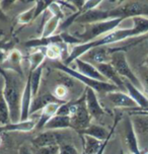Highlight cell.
Returning a JSON list of instances; mask_svg holds the SVG:
<instances>
[{
	"instance_id": "1",
	"label": "cell",
	"mask_w": 148,
	"mask_h": 154,
	"mask_svg": "<svg viewBox=\"0 0 148 154\" xmlns=\"http://www.w3.org/2000/svg\"><path fill=\"white\" fill-rule=\"evenodd\" d=\"M0 74L4 78L3 95L10 112L11 124L20 122L21 100L26 88L27 77L14 70L0 67Z\"/></svg>"
},
{
	"instance_id": "2",
	"label": "cell",
	"mask_w": 148,
	"mask_h": 154,
	"mask_svg": "<svg viewBox=\"0 0 148 154\" xmlns=\"http://www.w3.org/2000/svg\"><path fill=\"white\" fill-rule=\"evenodd\" d=\"M109 19L112 18H132L147 17L148 18V2L147 1H126L116 8L109 11Z\"/></svg>"
},
{
	"instance_id": "3",
	"label": "cell",
	"mask_w": 148,
	"mask_h": 154,
	"mask_svg": "<svg viewBox=\"0 0 148 154\" xmlns=\"http://www.w3.org/2000/svg\"><path fill=\"white\" fill-rule=\"evenodd\" d=\"M123 20H124L123 18H112L105 21H100V23L87 24L83 34L79 35L76 38H79L82 43L94 41L97 38H100L103 37V35L109 34L111 32L115 31V29H117Z\"/></svg>"
},
{
	"instance_id": "4",
	"label": "cell",
	"mask_w": 148,
	"mask_h": 154,
	"mask_svg": "<svg viewBox=\"0 0 148 154\" xmlns=\"http://www.w3.org/2000/svg\"><path fill=\"white\" fill-rule=\"evenodd\" d=\"M55 67L57 69L61 70L62 72L68 74L69 76H71L72 78L76 79V80H79L82 83H84L86 85V87H89V88L94 89L95 92L98 93H109L112 91H116L119 88L116 86V85L109 83V82H103V81H97L94 80V79H91L89 77H86L84 75H82L81 73H79L78 71H76L73 68H70L69 66L64 65L63 63H59L57 62L55 64Z\"/></svg>"
},
{
	"instance_id": "5",
	"label": "cell",
	"mask_w": 148,
	"mask_h": 154,
	"mask_svg": "<svg viewBox=\"0 0 148 154\" xmlns=\"http://www.w3.org/2000/svg\"><path fill=\"white\" fill-rule=\"evenodd\" d=\"M111 63L114 66V68L116 69L120 76L125 80H128L131 82L134 86H136L137 88L141 91L144 90V86L140 81V79L136 76V74L134 73V71L131 69L130 65L127 61V57L124 51L122 50H116L112 54L111 58Z\"/></svg>"
},
{
	"instance_id": "6",
	"label": "cell",
	"mask_w": 148,
	"mask_h": 154,
	"mask_svg": "<svg viewBox=\"0 0 148 154\" xmlns=\"http://www.w3.org/2000/svg\"><path fill=\"white\" fill-rule=\"evenodd\" d=\"M71 126L73 129L82 132L91 124V118L87 111L85 97L78 100L77 103H72L71 111Z\"/></svg>"
},
{
	"instance_id": "7",
	"label": "cell",
	"mask_w": 148,
	"mask_h": 154,
	"mask_svg": "<svg viewBox=\"0 0 148 154\" xmlns=\"http://www.w3.org/2000/svg\"><path fill=\"white\" fill-rule=\"evenodd\" d=\"M115 51H116L115 49L108 48V46L97 47V48H94L87 52L85 55H83L81 57V59L88 63H91L94 65L109 63L111 62L112 54Z\"/></svg>"
},
{
	"instance_id": "8",
	"label": "cell",
	"mask_w": 148,
	"mask_h": 154,
	"mask_svg": "<svg viewBox=\"0 0 148 154\" xmlns=\"http://www.w3.org/2000/svg\"><path fill=\"white\" fill-rule=\"evenodd\" d=\"M84 97H85L87 111L89 112V116H90V118H91V120L100 121L103 119V117L105 116V109H103L100 100H98L97 92H95L94 89L89 88V87H86Z\"/></svg>"
},
{
	"instance_id": "9",
	"label": "cell",
	"mask_w": 148,
	"mask_h": 154,
	"mask_svg": "<svg viewBox=\"0 0 148 154\" xmlns=\"http://www.w3.org/2000/svg\"><path fill=\"white\" fill-rule=\"evenodd\" d=\"M64 140V135L58 131H46L38 135L32 140V145L37 147L38 149L45 148L54 145L62 144V141Z\"/></svg>"
},
{
	"instance_id": "10",
	"label": "cell",
	"mask_w": 148,
	"mask_h": 154,
	"mask_svg": "<svg viewBox=\"0 0 148 154\" xmlns=\"http://www.w3.org/2000/svg\"><path fill=\"white\" fill-rule=\"evenodd\" d=\"M106 98L109 100L115 108H121V109H139L138 104L134 101L131 96L128 93H125L123 91H112L106 93Z\"/></svg>"
},
{
	"instance_id": "11",
	"label": "cell",
	"mask_w": 148,
	"mask_h": 154,
	"mask_svg": "<svg viewBox=\"0 0 148 154\" xmlns=\"http://www.w3.org/2000/svg\"><path fill=\"white\" fill-rule=\"evenodd\" d=\"M97 68L98 71L101 73L109 83L116 85L119 89H124L125 87V79H123L121 76L118 74L116 69L111 63H103V64H97L94 65Z\"/></svg>"
},
{
	"instance_id": "12",
	"label": "cell",
	"mask_w": 148,
	"mask_h": 154,
	"mask_svg": "<svg viewBox=\"0 0 148 154\" xmlns=\"http://www.w3.org/2000/svg\"><path fill=\"white\" fill-rule=\"evenodd\" d=\"M109 10H106V9H103V8L98 7V8H95V9L89 10V11L80 13V14L78 15V17L76 18L75 23L91 24V23L108 20V19H109Z\"/></svg>"
},
{
	"instance_id": "13",
	"label": "cell",
	"mask_w": 148,
	"mask_h": 154,
	"mask_svg": "<svg viewBox=\"0 0 148 154\" xmlns=\"http://www.w3.org/2000/svg\"><path fill=\"white\" fill-rule=\"evenodd\" d=\"M73 63H75L76 66V71H78L79 73H81L82 75L89 77L91 79H94V80L97 81H103V82H109L106 79L101 75V73L98 71V69L94 64L91 63H88L84 60H82L81 58H78L76 59Z\"/></svg>"
},
{
	"instance_id": "14",
	"label": "cell",
	"mask_w": 148,
	"mask_h": 154,
	"mask_svg": "<svg viewBox=\"0 0 148 154\" xmlns=\"http://www.w3.org/2000/svg\"><path fill=\"white\" fill-rule=\"evenodd\" d=\"M125 138L126 143L129 148L130 153L133 154H142L140 147H139V140L136 135V132L134 130L132 120L127 119L126 121V130H125Z\"/></svg>"
},
{
	"instance_id": "15",
	"label": "cell",
	"mask_w": 148,
	"mask_h": 154,
	"mask_svg": "<svg viewBox=\"0 0 148 154\" xmlns=\"http://www.w3.org/2000/svg\"><path fill=\"white\" fill-rule=\"evenodd\" d=\"M58 100L54 96V94H50V93H45V94L37 95L32 98V104H31V109H29V118L31 116L35 115L38 112H42L49 103H58Z\"/></svg>"
},
{
	"instance_id": "16",
	"label": "cell",
	"mask_w": 148,
	"mask_h": 154,
	"mask_svg": "<svg viewBox=\"0 0 148 154\" xmlns=\"http://www.w3.org/2000/svg\"><path fill=\"white\" fill-rule=\"evenodd\" d=\"M132 124L137 137L141 138L140 141L148 140V116L145 115H133Z\"/></svg>"
},
{
	"instance_id": "17",
	"label": "cell",
	"mask_w": 148,
	"mask_h": 154,
	"mask_svg": "<svg viewBox=\"0 0 148 154\" xmlns=\"http://www.w3.org/2000/svg\"><path fill=\"white\" fill-rule=\"evenodd\" d=\"M32 93L31 88V81L27 76V81L24 92L23 95V100H21V112H20V122H26L29 120V109H31V104L32 101Z\"/></svg>"
},
{
	"instance_id": "18",
	"label": "cell",
	"mask_w": 148,
	"mask_h": 154,
	"mask_svg": "<svg viewBox=\"0 0 148 154\" xmlns=\"http://www.w3.org/2000/svg\"><path fill=\"white\" fill-rule=\"evenodd\" d=\"M125 87L128 91V94L131 96V98L138 104L139 109H148V97L144 94L143 91L139 90L136 86H134L128 80H125Z\"/></svg>"
},
{
	"instance_id": "19",
	"label": "cell",
	"mask_w": 148,
	"mask_h": 154,
	"mask_svg": "<svg viewBox=\"0 0 148 154\" xmlns=\"http://www.w3.org/2000/svg\"><path fill=\"white\" fill-rule=\"evenodd\" d=\"M63 103L62 101H58V103H49L45 109L41 112V115L39 117V121L37 123V127L38 129H41V128H44L45 125L47 124L49 121H50L52 118L55 117L57 115V112L60 108Z\"/></svg>"
},
{
	"instance_id": "20",
	"label": "cell",
	"mask_w": 148,
	"mask_h": 154,
	"mask_svg": "<svg viewBox=\"0 0 148 154\" xmlns=\"http://www.w3.org/2000/svg\"><path fill=\"white\" fill-rule=\"evenodd\" d=\"M69 128H72V126H71V118L58 115H56L55 117L52 118L45 125V127H44V129H46L47 131L64 130V129Z\"/></svg>"
},
{
	"instance_id": "21",
	"label": "cell",
	"mask_w": 148,
	"mask_h": 154,
	"mask_svg": "<svg viewBox=\"0 0 148 154\" xmlns=\"http://www.w3.org/2000/svg\"><path fill=\"white\" fill-rule=\"evenodd\" d=\"M37 121L29 119L26 122H20L16 124H8L5 126H0V132H29L37 127Z\"/></svg>"
},
{
	"instance_id": "22",
	"label": "cell",
	"mask_w": 148,
	"mask_h": 154,
	"mask_svg": "<svg viewBox=\"0 0 148 154\" xmlns=\"http://www.w3.org/2000/svg\"><path fill=\"white\" fill-rule=\"evenodd\" d=\"M23 60V54H21V52L18 50V49L13 48L12 50H10L8 52L7 61H6V63L8 64V67L6 69H11L20 74H23V68H21Z\"/></svg>"
},
{
	"instance_id": "23",
	"label": "cell",
	"mask_w": 148,
	"mask_h": 154,
	"mask_svg": "<svg viewBox=\"0 0 148 154\" xmlns=\"http://www.w3.org/2000/svg\"><path fill=\"white\" fill-rule=\"evenodd\" d=\"M82 135H87V136L94 137V138L100 140V141H105L108 139L109 132L106 131L105 127L98 124H90L85 130L81 132Z\"/></svg>"
},
{
	"instance_id": "24",
	"label": "cell",
	"mask_w": 148,
	"mask_h": 154,
	"mask_svg": "<svg viewBox=\"0 0 148 154\" xmlns=\"http://www.w3.org/2000/svg\"><path fill=\"white\" fill-rule=\"evenodd\" d=\"M53 44H63V40L61 35H53V37L50 38H35V40H31L29 41L26 46L29 47V48H47L50 45H53Z\"/></svg>"
},
{
	"instance_id": "25",
	"label": "cell",
	"mask_w": 148,
	"mask_h": 154,
	"mask_svg": "<svg viewBox=\"0 0 148 154\" xmlns=\"http://www.w3.org/2000/svg\"><path fill=\"white\" fill-rule=\"evenodd\" d=\"M103 144V141H100L87 135H83V152L85 154H97Z\"/></svg>"
},
{
	"instance_id": "26",
	"label": "cell",
	"mask_w": 148,
	"mask_h": 154,
	"mask_svg": "<svg viewBox=\"0 0 148 154\" xmlns=\"http://www.w3.org/2000/svg\"><path fill=\"white\" fill-rule=\"evenodd\" d=\"M62 19L59 16H55L53 15L52 17L49 19L47 23H45V26L43 27V32L40 38H50L55 35V32L59 29L60 23H61Z\"/></svg>"
},
{
	"instance_id": "27",
	"label": "cell",
	"mask_w": 148,
	"mask_h": 154,
	"mask_svg": "<svg viewBox=\"0 0 148 154\" xmlns=\"http://www.w3.org/2000/svg\"><path fill=\"white\" fill-rule=\"evenodd\" d=\"M42 75H43V66H41L40 68H38L37 70L29 72V81H31V88L32 96H37L39 93L40 86H41V80H42Z\"/></svg>"
},
{
	"instance_id": "28",
	"label": "cell",
	"mask_w": 148,
	"mask_h": 154,
	"mask_svg": "<svg viewBox=\"0 0 148 154\" xmlns=\"http://www.w3.org/2000/svg\"><path fill=\"white\" fill-rule=\"evenodd\" d=\"M45 59H46L45 51H42V50H38L29 55V72H32V71L37 70L38 68H40L41 66H43V63L45 61Z\"/></svg>"
},
{
	"instance_id": "29",
	"label": "cell",
	"mask_w": 148,
	"mask_h": 154,
	"mask_svg": "<svg viewBox=\"0 0 148 154\" xmlns=\"http://www.w3.org/2000/svg\"><path fill=\"white\" fill-rule=\"evenodd\" d=\"M10 123L11 121H10L9 108H8V104L4 98L3 92L0 91V126H5Z\"/></svg>"
},
{
	"instance_id": "30",
	"label": "cell",
	"mask_w": 148,
	"mask_h": 154,
	"mask_svg": "<svg viewBox=\"0 0 148 154\" xmlns=\"http://www.w3.org/2000/svg\"><path fill=\"white\" fill-rule=\"evenodd\" d=\"M35 2L32 7H29L26 10L20 12L17 15V21L21 24H27L32 23L35 19Z\"/></svg>"
},
{
	"instance_id": "31",
	"label": "cell",
	"mask_w": 148,
	"mask_h": 154,
	"mask_svg": "<svg viewBox=\"0 0 148 154\" xmlns=\"http://www.w3.org/2000/svg\"><path fill=\"white\" fill-rule=\"evenodd\" d=\"M45 54L46 57L51 60H57L62 56L63 52L62 48L59 46V44H53L50 45L47 48H45Z\"/></svg>"
},
{
	"instance_id": "32",
	"label": "cell",
	"mask_w": 148,
	"mask_h": 154,
	"mask_svg": "<svg viewBox=\"0 0 148 154\" xmlns=\"http://www.w3.org/2000/svg\"><path fill=\"white\" fill-rule=\"evenodd\" d=\"M68 95V87L64 84H59L54 89V96L60 101L65 100Z\"/></svg>"
},
{
	"instance_id": "33",
	"label": "cell",
	"mask_w": 148,
	"mask_h": 154,
	"mask_svg": "<svg viewBox=\"0 0 148 154\" xmlns=\"http://www.w3.org/2000/svg\"><path fill=\"white\" fill-rule=\"evenodd\" d=\"M59 154H81L74 145L69 143H62L59 145Z\"/></svg>"
},
{
	"instance_id": "34",
	"label": "cell",
	"mask_w": 148,
	"mask_h": 154,
	"mask_svg": "<svg viewBox=\"0 0 148 154\" xmlns=\"http://www.w3.org/2000/svg\"><path fill=\"white\" fill-rule=\"evenodd\" d=\"M71 111H72V103H63L57 112L58 116H64V117H71Z\"/></svg>"
},
{
	"instance_id": "35",
	"label": "cell",
	"mask_w": 148,
	"mask_h": 154,
	"mask_svg": "<svg viewBox=\"0 0 148 154\" xmlns=\"http://www.w3.org/2000/svg\"><path fill=\"white\" fill-rule=\"evenodd\" d=\"M103 3V1H85L84 3V6L82 8L81 13L89 11V10L95 9V8H98Z\"/></svg>"
},
{
	"instance_id": "36",
	"label": "cell",
	"mask_w": 148,
	"mask_h": 154,
	"mask_svg": "<svg viewBox=\"0 0 148 154\" xmlns=\"http://www.w3.org/2000/svg\"><path fill=\"white\" fill-rule=\"evenodd\" d=\"M119 121H120V118H117V119H116V122H115V124H114V126H113V127H112L111 131H109V137H108V139H106V141H103V146H101L100 150V152H98L97 154H103V152H105V149H106V145L109 144V139H111V137L113 136V134H114V132H115V129H116L117 125H118V123H119Z\"/></svg>"
},
{
	"instance_id": "37",
	"label": "cell",
	"mask_w": 148,
	"mask_h": 154,
	"mask_svg": "<svg viewBox=\"0 0 148 154\" xmlns=\"http://www.w3.org/2000/svg\"><path fill=\"white\" fill-rule=\"evenodd\" d=\"M7 56L8 52L6 50H3V49H0V67L7 61Z\"/></svg>"
},
{
	"instance_id": "38",
	"label": "cell",
	"mask_w": 148,
	"mask_h": 154,
	"mask_svg": "<svg viewBox=\"0 0 148 154\" xmlns=\"http://www.w3.org/2000/svg\"><path fill=\"white\" fill-rule=\"evenodd\" d=\"M12 46L13 44L11 42H3V41H0V49H3L9 52L10 50H12Z\"/></svg>"
},
{
	"instance_id": "39",
	"label": "cell",
	"mask_w": 148,
	"mask_h": 154,
	"mask_svg": "<svg viewBox=\"0 0 148 154\" xmlns=\"http://www.w3.org/2000/svg\"><path fill=\"white\" fill-rule=\"evenodd\" d=\"M0 20H6V15H5V13L2 11L1 6H0Z\"/></svg>"
},
{
	"instance_id": "40",
	"label": "cell",
	"mask_w": 148,
	"mask_h": 154,
	"mask_svg": "<svg viewBox=\"0 0 148 154\" xmlns=\"http://www.w3.org/2000/svg\"><path fill=\"white\" fill-rule=\"evenodd\" d=\"M3 86H4V78L2 77L1 74H0V91H2Z\"/></svg>"
},
{
	"instance_id": "41",
	"label": "cell",
	"mask_w": 148,
	"mask_h": 154,
	"mask_svg": "<svg viewBox=\"0 0 148 154\" xmlns=\"http://www.w3.org/2000/svg\"><path fill=\"white\" fill-rule=\"evenodd\" d=\"M144 65H145V66H147V67H148V57L146 58V59H145V61H144Z\"/></svg>"
},
{
	"instance_id": "42",
	"label": "cell",
	"mask_w": 148,
	"mask_h": 154,
	"mask_svg": "<svg viewBox=\"0 0 148 154\" xmlns=\"http://www.w3.org/2000/svg\"><path fill=\"white\" fill-rule=\"evenodd\" d=\"M1 143H2V140H1V137H0V145H1Z\"/></svg>"
},
{
	"instance_id": "43",
	"label": "cell",
	"mask_w": 148,
	"mask_h": 154,
	"mask_svg": "<svg viewBox=\"0 0 148 154\" xmlns=\"http://www.w3.org/2000/svg\"><path fill=\"white\" fill-rule=\"evenodd\" d=\"M146 81H147V83H148V75L146 76Z\"/></svg>"
},
{
	"instance_id": "44",
	"label": "cell",
	"mask_w": 148,
	"mask_h": 154,
	"mask_svg": "<svg viewBox=\"0 0 148 154\" xmlns=\"http://www.w3.org/2000/svg\"><path fill=\"white\" fill-rule=\"evenodd\" d=\"M81 154H85V153H84V152H83V151H82V152H81Z\"/></svg>"
},
{
	"instance_id": "45",
	"label": "cell",
	"mask_w": 148,
	"mask_h": 154,
	"mask_svg": "<svg viewBox=\"0 0 148 154\" xmlns=\"http://www.w3.org/2000/svg\"><path fill=\"white\" fill-rule=\"evenodd\" d=\"M126 154H133V153H126Z\"/></svg>"
},
{
	"instance_id": "46",
	"label": "cell",
	"mask_w": 148,
	"mask_h": 154,
	"mask_svg": "<svg viewBox=\"0 0 148 154\" xmlns=\"http://www.w3.org/2000/svg\"><path fill=\"white\" fill-rule=\"evenodd\" d=\"M144 154H148V152H146V153H144Z\"/></svg>"
}]
</instances>
